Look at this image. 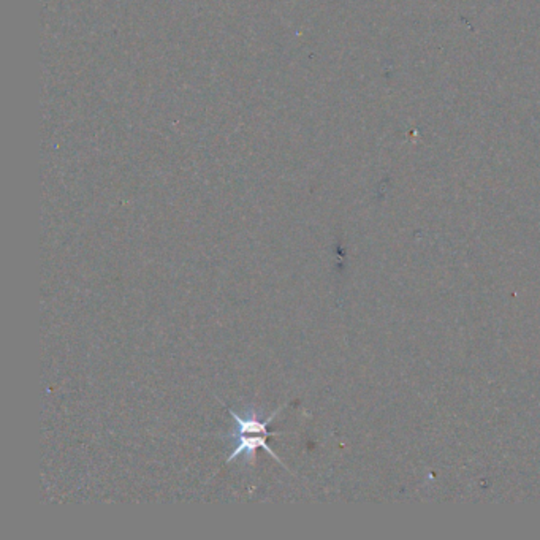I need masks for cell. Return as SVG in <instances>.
Masks as SVG:
<instances>
[{
  "label": "cell",
  "mask_w": 540,
  "mask_h": 540,
  "mask_svg": "<svg viewBox=\"0 0 540 540\" xmlns=\"http://www.w3.org/2000/svg\"><path fill=\"white\" fill-rule=\"evenodd\" d=\"M282 409H283V406L279 409H276L273 414L266 418V420L260 422L255 415L241 417L240 414H236L235 410L227 407L228 414L235 418L236 427H235L233 433L230 434V437L235 441V449H233L232 454L227 456L225 464L232 463L235 458H238V456H244L246 461H254L255 460V451H257L259 449H263L266 451V454L271 455L276 461L282 464L283 468L287 469V466L283 464V461L278 455L274 454L271 447H269L268 442H266V439L269 436H278L279 434V433H276V431H268V424L274 420V417L278 415Z\"/></svg>",
  "instance_id": "obj_1"
}]
</instances>
